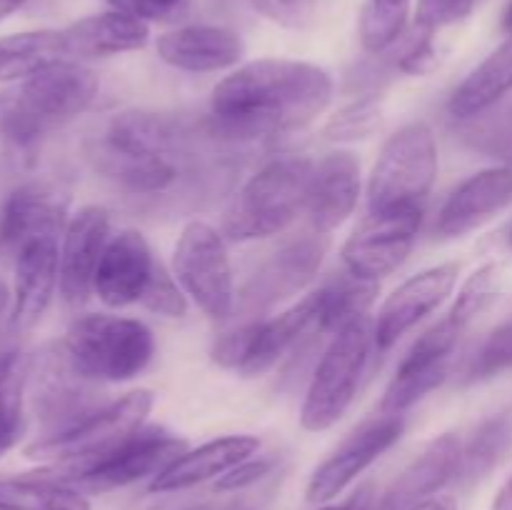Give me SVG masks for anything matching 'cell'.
Instances as JSON below:
<instances>
[{"mask_svg":"<svg viewBox=\"0 0 512 510\" xmlns=\"http://www.w3.org/2000/svg\"><path fill=\"white\" fill-rule=\"evenodd\" d=\"M512 445V420L508 415H498L480 425L473 433L470 443L463 448L460 460V480L478 483L485 475L493 473L495 465L505 458Z\"/></svg>","mask_w":512,"mask_h":510,"instance_id":"obj_32","label":"cell"},{"mask_svg":"<svg viewBox=\"0 0 512 510\" xmlns=\"http://www.w3.org/2000/svg\"><path fill=\"white\" fill-rule=\"evenodd\" d=\"M460 460H463V443L458 435H438L390 483L373 510H410L423 500L435 498V493H440L450 480L460 475Z\"/></svg>","mask_w":512,"mask_h":510,"instance_id":"obj_21","label":"cell"},{"mask_svg":"<svg viewBox=\"0 0 512 510\" xmlns=\"http://www.w3.org/2000/svg\"><path fill=\"white\" fill-rule=\"evenodd\" d=\"M490 510H512V475L508 480H505L503 488L498 490V495H495Z\"/></svg>","mask_w":512,"mask_h":510,"instance_id":"obj_46","label":"cell"},{"mask_svg":"<svg viewBox=\"0 0 512 510\" xmlns=\"http://www.w3.org/2000/svg\"><path fill=\"white\" fill-rule=\"evenodd\" d=\"M315 163L305 155H280L265 163L230 200L223 235L233 243L278 235L308 205Z\"/></svg>","mask_w":512,"mask_h":510,"instance_id":"obj_4","label":"cell"},{"mask_svg":"<svg viewBox=\"0 0 512 510\" xmlns=\"http://www.w3.org/2000/svg\"><path fill=\"white\" fill-rule=\"evenodd\" d=\"M270 470H273V460L270 458H248V460H243L240 465H235L233 470H228L223 478H218L215 490H220V493H228V490L248 488V485H255L258 480H263Z\"/></svg>","mask_w":512,"mask_h":510,"instance_id":"obj_42","label":"cell"},{"mask_svg":"<svg viewBox=\"0 0 512 510\" xmlns=\"http://www.w3.org/2000/svg\"><path fill=\"white\" fill-rule=\"evenodd\" d=\"M178 150L180 133L173 120L133 108L108 120L88 155L98 173L128 193L158 195L178 183Z\"/></svg>","mask_w":512,"mask_h":510,"instance_id":"obj_2","label":"cell"},{"mask_svg":"<svg viewBox=\"0 0 512 510\" xmlns=\"http://www.w3.org/2000/svg\"><path fill=\"white\" fill-rule=\"evenodd\" d=\"M258 450L260 440L255 435H223L178 455L163 473L150 480L148 490L150 493H175V490L208 483L213 478H223L228 470L253 458Z\"/></svg>","mask_w":512,"mask_h":510,"instance_id":"obj_26","label":"cell"},{"mask_svg":"<svg viewBox=\"0 0 512 510\" xmlns=\"http://www.w3.org/2000/svg\"><path fill=\"white\" fill-rule=\"evenodd\" d=\"M325 253H328V235L318 230L290 240L250 275L248 283L238 290L235 303L243 313L253 315L270 310L280 300L293 298L315 278Z\"/></svg>","mask_w":512,"mask_h":510,"instance_id":"obj_13","label":"cell"},{"mask_svg":"<svg viewBox=\"0 0 512 510\" xmlns=\"http://www.w3.org/2000/svg\"><path fill=\"white\" fill-rule=\"evenodd\" d=\"M463 333L465 328H460L450 315H445L440 323L430 325L410 345L393 380L385 388L383 403H380L385 415H403L405 410L413 408L425 395L445 383L450 373V358H453V350Z\"/></svg>","mask_w":512,"mask_h":510,"instance_id":"obj_12","label":"cell"},{"mask_svg":"<svg viewBox=\"0 0 512 510\" xmlns=\"http://www.w3.org/2000/svg\"><path fill=\"white\" fill-rule=\"evenodd\" d=\"M13 330H30L50 308L55 288H60L58 238H38L13 258Z\"/></svg>","mask_w":512,"mask_h":510,"instance_id":"obj_23","label":"cell"},{"mask_svg":"<svg viewBox=\"0 0 512 510\" xmlns=\"http://www.w3.org/2000/svg\"><path fill=\"white\" fill-rule=\"evenodd\" d=\"M0 510H93L83 490L40 473L0 478Z\"/></svg>","mask_w":512,"mask_h":510,"instance_id":"obj_30","label":"cell"},{"mask_svg":"<svg viewBox=\"0 0 512 510\" xmlns=\"http://www.w3.org/2000/svg\"><path fill=\"white\" fill-rule=\"evenodd\" d=\"M63 35L70 60L110 58V55L145 48L150 40V28L145 20L120 10H108L75 20L63 30Z\"/></svg>","mask_w":512,"mask_h":510,"instance_id":"obj_27","label":"cell"},{"mask_svg":"<svg viewBox=\"0 0 512 510\" xmlns=\"http://www.w3.org/2000/svg\"><path fill=\"white\" fill-rule=\"evenodd\" d=\"M405 420L400 415H385L378 423H370L350 435L330 458H325L313 470L305 488V500L313 505H325L338 498L360 473L370 468L383 453H388L400 440Z\"/></svg>","mask_w":512,"mask_h":510,"instance_id":"obj_14","label":"cell"},{"mask_svg":"<svg viewBox=\"0 0 512 510\" xmlns=\"http://www.w3.org/2000/svg\"><path fill=\"white\" fill-rule=\"evenodd\" d=\"M25 3H28V0H0V20L10 18V15H13L15 10L23 8Z\"/></svg>","mask_w":512,"mask_h":510,"instance_id":"obj_48","label":"cell"},{"mask_svg":"<svg viewBox=\"0 0 512 510\" xmlns=\"http://www.w3.org/2000/svg\"><path fill=\"white\" fill-rule=\"evenodd\" d=\"M483 0H418L415 28L438 33L440 28L460 23L468 18Z\"/></svg>","mask_w":512,"mask_h":510,"instance_id":"obj_40","label":"cell"},{"mask_svg":"<svg viewBox=\"0 0 512 510\" xmlns=\"http://www.w3.org/2000/svg\"><path fill=\"white\" fill-rule=\"evenodd\" d=\"M508 93H512V35L465 75L450 95L448 110L455 120L478 118L493 110Z\"/></svg>","mask_w":512,"mask_h":510,"instance_id":"obj_28","label":"cell"},{"mask_svg":"<svg viewBox=\"0 0 512 510\" xmlns=\"http://www.w3.org/2000/svg\"><path fill=\"white\" fill-rule=\"evenodd\" d=\"M10 315H13V293H10L8 283L0 278V330H3L5 320L10 323ZM10 328H13V325H10Z\"/></svg>","mask_w":512,"mask_h":510,"instance_id":"obj_45","label":"cell"},{"mask_svg":"<svg viewBox=\"0 0 512 510\" xmlns=\"http://www.w3.org/2000/svg\"><path fill=\"white\" fill-rule=\"evenodd\" d=\"M410 510H458V505H455L453 498H430V500H423V503L413 505Z\"/></svg>","mask_w":512,"mask_h":510,"instance_id":"obj_47","label":"cell"},{"mask_svg":"<svg viewBox=\"0 0 512 510\" xmlns=\"http://www.w3.org/2000/svg\"><path fill=\"white\" fill-rule=\"evenodd\" d=\"M333 100V78L305 60L260 58L220 80L210 95V128L233 140L300 130Z\"/></svg>","mask_w":512,"mask_h":510,"instance_id":"obj_1","label":"cell"},{"mask_svg":"<svg viewBox=\"0 0 512 510\" xmlns=\"http://www.w3.org/2000/svg\"><path fill=\"white\" fill-rule=\"evenodd\" d=\"M68 225V193L53 183H23L0 208V253L13 260L38 238H60Z\"/></svg>","mask_w":512,"mask_h":510,"instance_id":"obj_15","label":"cell"},{"mask_svg":"<svg viewBox=\"0 0 512 510\" xmlns=\"http://www.w3.org/2000/svg\"><path fill=\"white\" fill-rule=\"evenodd\" d=\"M370 345H373V323L368 315L353 320L333 335L310 378L300 408V423L305 430L323 433L343 420L363 380Z\"/></svg>","mask_w":512,"mask_h":510,"instance_id":"obj_7","label":"cell"},{"mask_svg":"<svg viewBox=\"0 0 512 510\" xmlns=\"http://www.w3.org/2000/svg\"><path fill=\"white\" fill-rule=\"evenodd\" d=\"M173 275L183 293L208 318L223 320L235 310V280L225 235L205 220H190L173 250Z\"/></svg>","mask_w":512,"mask_h":510,"instance_id":"obj_9","label":"cell"},{"mask_svg":"<svg viewBox=\"0 0 512 510\" xmlns=\"http://www.w3.org/2000/svg\"><path fill=\"white\" fill-rule=\"evenodd\" d=\"M503 30L505 33L512 35V0L508 3V8H505V15H503Z\"/></svg>","mask_w":512,"mask_h":510,"instance_id":"obj_50","label":"cell"},{"mask_svg":"<svg viewBox=\"0 0 512 510\" xmlns=\"http://www.w3.org/2000/svg\"><path fill=\"white\" fill-rule=\"evenodd\" d=\"M360 198V163L350 150H335L315 163L308 210L313 230L328 235L353 215Z\"/></svg>","mask_w":512,"mask_h":510,"instance_id":"obj_24","label":"cell"},{"mask_svg":"<svg viewBox=\"0 0 512 510\" xmlns=\"http://www.w3.org/2000/svg\"><path fill=\"white\" fill-rule=\"evenodd\" d=\"M375 500H373V488L370 485H363L360 490H355L348 500L335 505H320L318 510H373Z\"/></svg>","mask_w":512,"mask_h":510,"instance_id":"obj_44","label":"cell"},{"mask_svg":"<svg viewBox=\"0 0 512 510\" xmlns=\"http://www.w3.org/2000/svg\"><path fill=\"white\" fill-rule=\"evenodd\" d=\"M110 238V213L103 205H85L68 220L60 245V293L68 305L90 298Z\"/></svg>","mask_w":512,"mask_h":510,"instance_id":"obj_18","label":"cell"},{"mask_svg":"<svg viewBox=\"0 0 512 510\" xmlns=\"http://www.w3.org/2000/svg\"><path fill=\"white\" fill-rule=\"evenodd\" d=\"M70 363L95 383H125L155 355L153 330L135 318L93 313L73 320L63 340Z\"/></svg>","mask_w":512,"mask_h":510,"instance_id":"obj_6","label":"cell"},{"mask_svg":"<svg viewBox=\"0 0 512 510\" xmlns=\"http://www.w3.org/2000/svg\"><path fill=\"white\" fill-rule=\"evenodd\" d=\"M263 18L288 30H305L318 15V0H248Z\"/></svg>","mask_w":512,"mask_h":510,"instance_id":"obj_39","label":"cell"},{"mask_svg":"<svg viewBox=\"0 0 512 510\" xmlns=\"http://www.w3.org/2000/svg\"><path fill=\"white\" fill-rule=\"evenodd\" d=\"M378 283L358 280L348 273V278L333 280L330 285L320 288L323 295V315H320V333H338L353 320L365 318L373 305Z\"/></svg>","mask_w":512,"mask_h":510,"instance_id":"obj_31","label":"cell"},{"mask_svg":"<svg viewBox=\"0 0 512 510\" xmlns=\"http://www.w3.org/2000/svg\"><path fill=\"white\" fill-rule=\"evenodd\" d=\"M155 263L158 260L140 230H120L110 238L100 258L93 293L108 308H128V305L140 303L153 278Z\"/></svg>","mask_w":512,"mask_h":510,"instance_id":"obj_19","label":"cell"},{"mask_svg":"<svg viewBox=\"0 0 512 510\" xmlns=\"http://www.w3.org/2000/svg\"><path fill=\"white\" fill-rule=\"evenodd\" d=\"M320 315H323V295L318 290L300 303L290 305L280 315H273L268 320H250L248 358L240 368V375L245 378L263 375L285 353H290L305 335L320 333Z\"/></svg>","mask_w":512,"mask_h":510,"instance_id":"obj_22","label":"cell"},{"mask_svg":"<svg viewBox=\"0 0 512 510\" xmlns=\"http://www.w3.org/2000/svg\"><path fill=\"white\" fill-rule=\"evenodd\" d=\"M438 178V145L425 123H408L395 130L380 148L370 170V213L425 205Z\"/></svg>","mask_w":512,"mask_h":510,"instance_id":"obj_8","label":"cell"},{"mask_svg":"<svg viewBox=\"0 0 512 510\" xmlns=\"http://www.w3.org/2000/svg\"><path fill=\"white\" fill-rule=\"evenodd\" d=\"M140 303L153 313L163 315V318H183L188 313V295L183 293L175 275L168 273L160 260L155 263L153 278H150L148 290H145Z\"/></svg>","mask_w":512,"mask_h":510,"instance_id":"obj_38","label":"cell"},{"mask_svg":"<svg viewBox=\"0 0 512 510\" xmlns=\"http://www.w3.org/2000/svg\"><path fill=\"white\" fill-rule=\"evenodd\" d=\"M98 88L93 70L58 60L0 95V135L15 150H33L50 130L88 110Z\"/></svg>","mask_w":512,"mask_h":510,"instance_id":"obj_3","label":"cell"},{"mask_svg":"<svg viewBox=\"0 0 512 510\" xmlns=\"http://www.w3.org/2000/svg\"><path fill=\"white\" fill-rule=\"evenodd\" d=\"M505 285V268L503 263H485L470 275L460 288L458 298H455L453 308H450V318L460 325L468 328L475 318L485 313L495 300L500 298Z\"/></svg>","mask_w":512,"mask_h":510,"instance_id":"obj_34","label":"cell"},{"mask_svg":"<svg viewBox=\"0 0 512 510\" xmlns=\"http://www.w3.org/2000/svg\"><path fill=\"white\" fill-rule=\"evenodd\" d=\"M158 55L170 68L185 73H218L240 63L243 40L223 25H185L160 35Z\"/></svg>","mask_w":512,"mask_h":510,"instance_id":"obj_25","label":"cell"},{"mask_svg":"<svg viewBox=\"0 0 512 510\" xmlns=\"http://www.w3.org/2000/svg\"><path fill=\"white\" fill-rule=\"evenodd\" d=\"M410 15V0H365L360 15V43L368 53L380 55L403 35Z\"/></svg>","mask_w":512,"mask_h":510,"instance_id":"obj_33","label":"cell"},{"mask_svg":"<svg viewBox=\"0 0 512 510\" xmlns=\"http://www.w3.org/2000/svg\"><path fill=\"white\" fill-rule=\"evenodd\" d=\"M68 58L63 30H25L0 38V83H20Z\"/></svg>","mask_w":512,"mask_h":510,"instance_id":"obj_29","label":"cell"},{"mask_svg":"<svg viewBox=\"0 0 512 510\" xmlns=\"http://www.w3.org/2000/svg\"><path fill=\"white\" fill-rule=\"evenodd\" d=\"M512 368V318L485 338L470 365V380H488Z\"/></svg>","mask_w":512,"mask_h":510,"instance_id":"obj_37","label":"cell"},{"mask_svg":"<svg viewBox=\"0 0 512 510\" xmlns=\"http://www.w3.org/2000/svg\"><path fill=\"white\" fill-rule=\"evenodd\" d=\"M508 243H510V250H512V228H510V233H508Z\"/></svg>","mask_w":512,"mask_h":510,"instance_id":"obj_52","label":"cell"},{"mask_svg":"<svg viewBox=\"0 0 512 510\" xmlns=\"http://www.w3.org/2000/svg\"><path fill=\"white\" fill-rule=\"evenodd\" d=\"M15 443H18V438H13V435H8L5 430H0V455L8 453Z\"/></svg>","mask_w":512,"mask_h":510,"instance_id":"obj_49","label":"cell"},{"mask_svg":"<svg viewBox=\"0 0 512 510\" xmlns=\"http://www.w3.org/2000/svg\"><path fill=\"white\" fill-rule=\"evenodd\" d=\"M435 33L415 28V35L400 48V53L393 58L395 70L405 75H425L435 70L438 65V48H435Z\"/></svg>","mask_w":512,"mask_h":510,"instance_id":"obj_41","label":"cell"},{"mask_svg":"<svg viewBox=\"0 0 512 510\" xmlns=\"http://www.w3.org/2000/svg\"><path fill=\"white\" fill-rule=\"evenodd\" d=\"M383 118V100L378 93H363L350 100L325 123L323 135L330 143H355L373 133Z\"/></svg>","mask_w":512,"mask_h":510,"instance_id":"obj_36","label":"cell"},{"mask_svg":"<svg viewBox=\"0 0 512 510\" xmlns=\"http://www.w3.org/2000/svg\"><path fill=\"white\" fill-rule=\"evenodd\" d=\"M110 8L138 20H168L185 5V0H108Z\"/></svg>","mask_w":512,"mask_h":510,"instance_id":"obj_43","label":"cell"},{"mask_svg":"<svg viewBox=\"0 0 512 510\" xmlns=\"http://www.w3.org/2000/svg\"><path fill=\"white\" fill-rule=\"evenodd\" d=\"M188 450V443L163 428H140L133 438L108 453L105 458L78 470L40 468L35 473L60 480L83 493H108L125 488L143 478H155L163 473L178 455Z\"/></svg>","mask_w":512,"mask_h":510,"instance_id":"obj_10","label":"cell"},{"mask_svg":"<svg viewBox=\"0 0 512 510\" xmlns=\"http://www.w3.org/2000/svg\"><path fill=\"white\" fill-rule=\"evenodd\" d=\"M188 510H228V508H220V505L203 503V505H193V508H188Z\"/></svg>","mask_w":512,"mask_h":510,"instance_id":"obj_51","label":"cell"},{"mask_svg":"<svg viewBox=\"0 0 512 510\" xmlns=\"http://www.w3.org/2000/svg\"><path fill=\"white\" fill-rule=\"evenodd\" d=\"M463 123V140L470 148L512 170V110H488Z\"/></svg>","mask_w":512,"mask_h":510,"instance_id":"obj_35","label":"cell"},{"mask_svg":"<svg viewBox=\"0 0 512 510\" xmlns=\"http://www.w3.org/2000/svg\"><path fill=\"white\" fill-rule=\"evenodd\" d=\"M33 373V370H30ZM35 413L45 423V433L65 428L100 408L95 380L85 378L65 353L63 343L50 348L35 368Z\"/></svg>","mask_w":512,"mask_h":510,"instance_id":"obj_17","label":"cell"},{"mask_svg":"<svg viewBox=\"0 0 512 510\" xmlns=\"http://www.w3.org/2000/svg\"><path fill=\"white\" fill-rule=\"evenodd\" d=\"M423 225V205L370 213L343 245V263L353 278L378 283L413 253Z\"/></svg>","mask_w":512,"mask_h":510,"instance_id":"obj_11","label":"cell"},{"mask_svg":"<svg viewBox=\"0 0 512 510\" xmlns=\"http://www.w3.org/2000/svg\"><path fill=\"white\" fill-rule=\"evenodd\" d=\"M512 203V170L495 165L470 175L440 208L435 233L440 238H463L483 228Z\"/></svg>","mask_w":512,"mask_h":510,"instance_id":"obj_20","label":"cell"},{"mask_svg":"<svg viewBox=\"0 0 512 510\" xmlns=\"http://www.w3.org/2000/svg\"><path fill=\"white\" fill-rule=\"evenodd\" d=\"M460 265L443 263L433 265L428 270H420L418 275L405 280L403 285L388 295L378 310V318L373 323V343L378 350H390L408 330L423 318H428L433 310H438L453 293L458 283Z\"/></svg>","mask_w":512,"mask_h":510,"instance_id":"obj_16","label":"cell"},{"mask_svg":"<svg viewBox=\"0 0 512 510\" xmlns=\"http://www.w3.org/2000/svg\"><path fill=\"white\" fill-rule=\"evenodd\" d=\"M150 410L153 393L145 388L133 390L65 428L43 433L25 448V458L43 463L50 470L85 468L145 428Z\"/></svg>","mask_w":512,"mask_h":510,"instance_id":"obj_5","label":"cell"}]
</instances>
